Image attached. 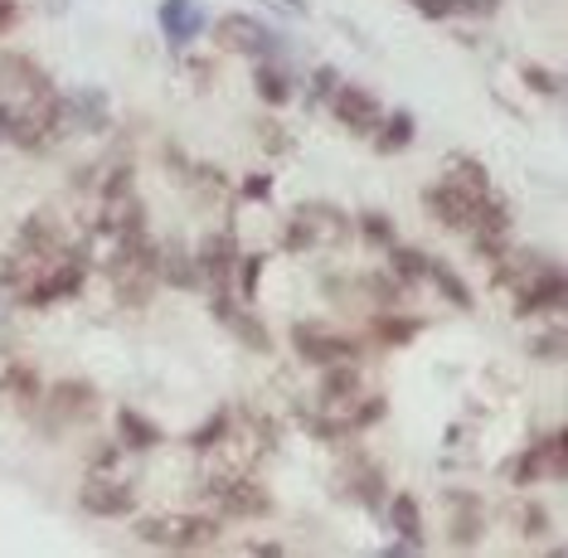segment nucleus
<instances>
[{
    "label": "nucleus",
    "instance_id": "nucleus-4",
    "mask_svg": "<svg viewBox=\"0 0 568 558\" xmlns=\"http://www.w3.org/2000/svg\"><path fill=\"white\" fill-rule=\"evenodd\" d=\"M351 229L355 219H345L335 204H296L287 219V248H341Z\"/></svg>",
    "mask_w": 568,
    "mask_h": 558
},
{
    "label": "nucleus",
    "instance_id": "nucleus-11",
    "mask_svg": "<svg viewBox=\"0 0 568 558\" xmlns=\"http://www.w3.org/2000/svg\"><path fill=\"white\" fill-rule=\"evenodd\" d=\"M195 267H200V282H204V287H224V282L234 277V267H239V243H234V233H210V239L200 243V253H195Z\"/></svg>",
    "mask_w": 568,
    "mask_h": 558
},
{
    "label": "nucleus",
    "instance_id": "nucleus-29",
    "mask_svg": "<svg viewBox=\"0 0 568 558\" xmlns=\"http://www.w3.org/2000/svg\"><path fill=\"white\" fill-rule=\"evenodd\" d=\"M229 423H234V418H229V413H214V418H210V427H200V433L195 437H190V447H210V443H219V437H224V427Z\"/></svg>",
    "mask_w": 568,
    "mask_h": 558
},
{
    "label": "nucleus",
    "instance_id": "nucleus-33",
    "mask_svg": "<svg viewBox=\"0 0 568 558\" xmlns=\"http://www.w3.org/2000/svg\"><path fill=\"white\" fill-rule=\"evenodd\" d=\"M243 194H248V200H267V194H273V180H267V175H248V180H243Z\"/></svg>",
    "mask_w": 568,
    "mask_h": 558
},
{
    "label": "nucleus",
    "instance_id": "nucleus-21",
    "mask_svg": "<svg viewBox=\"0 0 568 558\" xmlns=\"http://www.w3.org/2000/svg\"><path fill=\"white\" fill-rule=\"evenodd\" d=\"M389 272H394V282H423L428 277V253H418V248H408V243H389Z\"/></svg>",
    "mask_w": 568,
    "mask_h": 558
},
{
    "label": "nucleus",
    "instance_id": "nucleus-14",
    "mask_svg": "<svg viewBox=\"0 0 568 558\" xmlns=\"http://www.w3.org/2000/svg\"><path fill=\"white\" fill-rule=\"evenodd\" d=\"M93 408H98V394L83 379H73V384L63 379V384L49 388V418L54 423H83Z\"/></svg>",
    "mask_w": 568,
    "mask_h": 558
},
{
    "label": "nucleus",
    "instance_id": "nucleus-24",
    "mask_svg": "<svg viewBox=\"0 0 568 558\" xmlns=\"http://www.w3.org/2000/svg\"><path fill=\"white\" fill-rule=\"evenodd\" d=\"M539 466H545V476L564 481L568 476V433H554L549 443H539Z\"/></svg>",
    "mask_w": 568,
    "mask_h": 558
},
{
    "label": "nucleus",
    "instance_id": "nucleus-7",
    "mask_svg": "<svg viewBox=\"0 0 568 558\" xmlns=\"http://www.w3.org/2000/svg\"><path fill=\"white\" fill-rule=\"evenodd\" d=\"M292 345H296V355L316 369L351 365L355 359V341H345V335H335V331H321L312 321H306V326H292Z\"/></svg>",
    "mask_w": 568,
    "mask_h": 558
},
{
    "label": "nucleus",
    "instance_id": "nucleus-30",
    "mask_svg": "<svg viewBox=\"0 0 568 558\" xmlns=\"http://www.w3.org/2000/svg\"><path fill=\"white\" fill-rule=\"evenodd\" d=\"M239 267H243V296H257V272H263V257H239Z\"/></svg>",
    "mask_w": 568,
    "mask_h": 558
},
{
    "label": "nucleus",
    "instance_id": "nucleus-19",
    "mask_svg": "<svg viewBox=\"0 0 568 558\" xmlns=\"http://www.w3.org/2000/svg\"><path fill=\"white\" fill-rule=\"evenodd\" d=\"M118 437H122L126 452H146V447L161 443V427L151 418H141V413H132V408H122L118 413Z\"/></svg>",
    "mask_w": 568,
    "mask_h": 558
},
{
    "label": "nucleus",
    "instance_id": "nucleus-18",
    "mask_svg": "<svg viewBox=\"0 0 568 558\" xmlns=\"http://www.w3.org/2000/svg\"><path fill=\"white\" fill-rule=\"evenodd\" d=\"M413 116L408 112H384V122H379V132H374V151L379 155H398V151H408V141H413Z\"/></svg>",
    "mask_w": 568,
    "mask_h": 558
},
{
    "label": "nucleus",
    "instance_id": "nucleus-9",
    "mask_svg": "<svg viewBox=\"0 0 568 558\" xmlns=\"http://www.w3.org/2000/svg\"><path fill=\"white\" fill-rule=\"evenodd\" d=\"M486 200H490V194H486ZM423 210H428L443 229H452V233L462 229V233H467L471 219H476V210H481V200H467V194H457L452 185H443V180H437V185L423 190Z\"/></svg>",
    "mask_w": 568,
    "mask_h": 558
},
{
    "label": "nucleus",
    "instance_id": "nucleus-37",
    "mask_svg": "<svg viewBox=\"0 0 568 558\" xmlns=\"http://www.w3.org/2000/svg\"><path fill=\"white\" fill-rule=\"evenodd\" d=\"M248 554H273V558H277L282 544H248Z\"/></svg>",
    "mask_w": 568,
    "mask_h": 558
},
{
    "label": "nucleus",
    "instance_id": "nucleus-27",
    "mask_svg": "<svg viewBox=\"0 0 568 558\" xmlns=\"http://www.w3.org/2000/svg\"><path fill=\"white\" fill-rule=\"evenodd\" d=\"M355 224H359V233H365L369 243H384V248L394 243V219H389V214H374V210H369V214H359Z\"/></svg>",
    "mask_w": 568,
    "mask_h": 558
},
{
    "label": "nucleus",
    "instance_id": "nucleus-13",
    "mask_svg": "<svg viewBox=\"0 0 568 558\" xmlns=\"http://www.w3.org/2000/svg\"><path fill=\"white\" fill-rule=\"evenodd\" d=\"M79 505L88 515H108V520H118V515H132V490L122 481H108L102 471H93V481L79 490Z\"/></svg>",
    "mask_w": 568,
    "mask_h": 558
},
{
    "label": "nucleus",
    "instance_id": "nucleus-31",
    "mask_svg": "<svg viewBox=\"0 0 568 558\" xmlns=\"http://www.w3.org/2000/svg\"><path fill=\"white\" fill-rule=\"evenodd\" d=\"M525 83L539 93H559V78H549V69H525Z\"/></svg>",
    "mask_w": 568,
    "mask_h": 558
},
{
    "label": "nucleus",
    "instance_id": "nucleus-25",
    "mask_svg": "<svg viewBox=\"0 0 568 558\" xmlns=\"http://www.w3.org/2000/svg\"><path fill=\"white\" fill-rule=\"evenodd\" d=\"M506 481H510V486H535V481H545L539 447H535V452H520V457H515V466H506Z\"/></svg>",
    "mask_w": 568,
    "mask_h": 558
},
{
    "label": "nucleus",
    "instance_id": "nucleus-28",
    "mask_svg": "<svg viewBox=\"0 0 568 558\" xmlns=\"http://www.w3.org/2000/svg\"><path fill=\"white\" fill-rule=\"evenodd\" d=\"M408 6H418V16H428V20L462 16V0H408Z\"/></svg>",
    "mask_w": 568,
    "mask_h": 558
},
{
    "label": "nucleus",
    "instance_id": "nucleus-22",
    "mask_svg": "<svg viewBox=\"0 0 568 558\" xmlns=\"http://www.w3.org/2000/svg\"><path fill=\"white\" fill-rule=\"evenodd\" d=\"M428 282H437V292H443V296H447V302L457 306V311H471V306H476L471 287H467V282H462V277H457V272H452L447 263H433V257H428Z\"/></svg>",
    "mask_w": 568,
    "mask_h": 558
},
{
    "label": "nucleus",
    "instance_id": "nucleus-20",
    "mask_svg": "<svg viewBox=\"0 0 568 558\" xmlns=\"http://www.w3.org/2000/svg\"><path fill=\"white\" fill-rule=\"evenodd\" d=\"M253 88H257V98H263L267 108H282V102H292V78H287V69H277V63H257Z\"/></svg>",
    "mask_w": 568,
    "mask_h": 558
},
{
    "label": "nucleus",
    "instance_id": "nucleus-2",
    "mask_svg": "<svg viewBox=\"0 0 568 558\" xmlns=\"http://www.w3.org/2000/svg\"><path fill=\"white\" fill-rule=\"evenodd\" d=\"M136 539L165 554H200L224 539V515H141Z\"/></svg>",
    "mask_w": 568,
    "mask_h": 558
},
{
    "label": "nucleus",
    "instance_id": "nucleus-35",
    "mask_svg": "<svg viewBox=\"0 0 568 558\" xmlns=\"http://www.w3.org/2000/svg\"><path fill=\"white\" fill-rule=\"evenodd\" d=\"M500 0H462V16H496Z\"/></svg>",
    "mask_w": 568,
    "mask_h": 558
},
{
    "label": "nucleus",
    "instance_id": "nucleus-1",
    "mask_svg": "<svg viewBox=\"0 0 568 558\" xmlns=\"http://www.w3.org/2000/svg\"><path fill=\"white\" fill-rule=\"evenodd\" d=\"M102 272H108L118 302L136 311V306H146L151 292L161 287V248H151L146 233H136V239H126L122 248L102 263Z\"/></svg>",
    "mask_w": 568,
    "mask_h": 558
},
{
    "label": "nucleus",
    "instance_id": "nucleus-6",
    "mask_svg": "<svg viewBox=\"0 0 568 558\" xmlns=\"http://www.w3.org/2000/svg\"><path fill=\"white\" fill-rule=\"evenodd\" d=\"M331 112H335V122H345L355 136H374L379 132V122H384V102L374 98L369 88H359V83H335Z\"/></svg>",
    "mask_w": 568,
    "mask_h": 558
},
{
    "label": "nucleus",
    "instance_id": "nucleus-34",
    "mask_svg": "<svg viewBox=\"0 0 568 558\" xmlns=\"http://www.w3.org/2000/svg\"><path fill=\"white\" fill-rule=\"evenodd\" d=\"M20 24V6L16 0H0V34H10Z\"/></svg>",
    "mask_w": 568,
    "mask_h": 558
},
{
    "label": "nucleus",
    "instance_id": "nucleus-23",
    "mask_svg": "<svg viewBox=\"0 0 568 558\" xmlns=\"http://www.w3.org/2000/svg\"><path fill=\"white\" fill-rule=\"evenodd\" d=\"M389 525L398 529V539H408V544H418L423 549V515H418V500L413 496H394L389 500Z\"/></svg>",
    "mask_w": 568,
    "mask_h": 558
},
{
    "label": "nucleus",
    "instance_id": "nucleus-32",
    "mask_svg": "<svg viewBox=\"0 0 568 558\" xmlns=\"http://www.w3.org/2000/svg\"><path fill=\"white\" fill-rule=\"evenodd\" d=\"M335 83H341V78H335V69H316V78H312V98H331V93H335Z\"/></svg>",
    "mask_w": 568,
    "mask_h": 558
},
{
    "label": "nucleus",
    "instance_id": "nucleus-12",
    "mask_svg": "<svg viewBox=\"0 0 568 558\" xmlns=\"http://www.w3.org/2000/svg\"><path fill=\"white\" fill-rule=\"evenodd\" d=\"M273 510V496L263 486H253V476H243L234 486H219V515L224 520H257Z\"/></svg>",
    "mask_w": 568,
    "mask_h": 558
},
{
    "label": "nucleus",
    "instance_id": "nucleus-5",
    "mask_svg": "<svg viewBox=\"0 0 568 558\" xmlns=\"http://www.w3.org/2000/svg\"><path fill=\"white\" fill-rule=\"evenodd\" d=\"M214 39H219V49L243 54V59H273L282 49V39L253 16H224L214 24Z\"/></svg>",
    "mask_w": 568,
    "mask_h": 558
},
{
    "label": "nucleus",
    "instance_id": "nucleus-26",
    "mask_svg": "<svg viewBox=\"0 0 568 558\" xmlns=\"http://www.w3.org/2000/svg\"><path fill=\"white\" fill-rule=\"evenodd\" d=\"M418 331H423V321H389V316L374 321V335H379V341H389V345H404Z\"/></svg>",
    "mask_w": 568,
    "mask_h": 558
},
{
    "label": "nucleus",
    "instance_id": "nucleus-16",
    "mask_svg": "<svg viewBox=\"0 0 568 558\" xmlns=\"http://www.w3.org/2000/svg\"><path fill=\"white\" fill-rule=\"evenodd\" d=\"M443 185H452L457 194H467V200H486V194H496V190H490L486 165H481V161H471V155H447V165H443Z\"/></svg>",
    "mask_w": 568,
    "mask_h": 558
},
{
    "label": "nucleus",
    "instance_id": "nucleus-36",
    "mask_svg": "<svg viewBox=\"0 0 568 558\" xmlns=\"http://www.w3.org/2000/svg\"><path fill=\"white\" fill-rule=\"evenodd\" d=\"M10 136V102H0V141Z\"/></svg>",
    "mask_w": 568,
    "mask_h": 558
},
{
    "label": "nucleus",
    "instance_id": "nucleus-15",
    "mask_svg": "<svg viewBox=\"0 0 568 558\" xmlns=\"http://www.w3.org/2000/svg\"><path fill=\"white\" fill-rule=\"evenodd\" d=\"M161 30H165V39H171L175 49L190 44V39L204 34V10L195 6V0H165L161 6Z\"/></svg>",
    "mask_w": 568,
    "mask_h": 558
},
{
    "label": "nucleus",
    "instance_id": "nucleus-10",
    "mask_svg": "<svg viewBox=\"0 0 568 558\" xmlns=\"http://www.w3.org/2000/svg\"><path fill=\"white\" fill-rule=\"evenodd\" d=\"M559 306H564V267L559 263H549L545 272H535L525 287H515V311H520V316H545V311H559Z\"/></svg>",
    "mask_w": 568,
    "mask_h": 558
},
{
    "label": "nucleus",
    "instance_id": "nucleus-17",
    "mask_svg": "<svg viewBox=\"0 0 568 558\" xmlns=\"http://www.w3.org/2000/svg\"><path fill=\"white\" fill-rule=\"evenodd\" d=\"M161 282H165V287H185V292L204 287V282H200V267H195V253H185L180 243L161 248Z\"/></svg>",
    "mask_w": 568,
    "mask_h": 558
},
{
    "label": "nucleus",
    "instance_id": "nucleus-3",
    "mask_svg": "<svg viewBox=\"0 0 568 558\" xmlns=\"http://www.w3.org/2000/svg\"><path fill=\"white\" fill-rule=\"evenodd\" d=\"M257 457H263V427L253 423H229L224 437L219 443L204 447V476H210V486H234L243 476H253Z\"/></svg>",
    "mask_w": 568,
    "mask_h": 558
},
{
    "label": "nucleus",
    "instance_id": "nucleus-8",
    "mask_svg": "<svg viewBox=\"0 0 568 558\" xmlns=\"http://www.w3.org/2000/svg\"><path fill=\"white\" fill-rule=\"evenodd\" d=\"M210 311H214V321H219V326H224L229 335H234L243 349H253V355H267V349H273V335H267V326L253 316L248 306H239L229 292H219L214 302H210Z\"/></svg>",
    "mask_w": 568,
    "mask_h": 558
}]
</instances>
